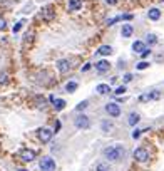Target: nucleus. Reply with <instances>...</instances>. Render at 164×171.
Wrapping results in <instances>:
<instances>
[{"instance_id":"1","label":"nucleus","mask_w":164,"mask_h":171,"mask_svg":"<svg viewBox=\"0 0 164 171\" xmlns=\"http://www.w3.org/2000/svg\"><path fill=\"white\" fill-rule=\"evenodd\" d=\"M104 156L110 161H117L124 156V148L120 144H114V146H109V148L104 149Z\"/></svg>"},{"instance_id":"2","label":"nucleus","mask_w":164,"mask_h":171,"mask_svg":"<svg viewBox=\"0 0 164 171\" xmlns=\"http://www.w3.org/2000/svg\"><path fill=\"white\" fill-rule=\"evenodd\" d=\"M40 171H55V161L50 158V156H45V158L40 159Z\"/></svg>"},{"instance_id":"3","label":"nucleus","mask_w":164,"mask_h":171,"mask_svg":"<svg viewBox=\"0 0 164 171\" xmlns=\"http://www.w3.org/2000/svg\"><path fill=\"white\" fill-rule=\"evenodd\" d=\"M52 134H54V131H50L49 128H40L38 129V139L42 141V143H49L52 139Z\"/></svg>"},{"instance_id":"4","label":"nucleus","mask_w":164,"mask_h":171,"mask_svg":"<svg viewBox=\"0 0 164 171\" xmlns=\"http://www.w3.org/2000/svg\"><path fill=\"white\" fill-rule=\"evenodd\" d=\"M74 124H75L79 129H87L89 126H90V121H89L87 116H84V114H82V116H79V118H75Z\"/></svg>"},{"instance_id":"5","label":"nucleus","mask_w":164,"mask_h":171,"mask_svg":"<svg viewBox=\"0 0 164 171\" xmlns=\"http://www.w3.org/2000/svg\"><path fill=\"white\" fill-rule=\"evenodd\" d=\"M147 158H149L147 149H144V148L134 149V159H136V161H141V163H144V161H147Z\"/></svg>"},{"instance_id":"6","label":"nucleus","mask_w":164,"mask_h":171,"mask_svg":"<svg viewBox=\"0 0 164 171\" xmlns=\"http://www.w3.org/2000/svg\"><path fill=\"white\" fill-rule=\"evenodd\" d=\"M105 111H107L110 116H114V118H117L120 114V107H119V104H115V102H109V104L105 106Z\"/></svg>"},{"instance_id":"7","label":"nucleus","mask_w":164,"mask_h":171,"mask_svg":"<svg viewBox=\"0 0 164 171\" xmlns=\"http://www.w3.org/2000/svg\"><path fill=\"white\" fill-rule=\"evenodd\" d=\"M20 158L23 161H32L33 158H35V151L33 149H22L20 151Z\"/></svg>"},{"instance_id":"8","label":"nucleus","mask_w":164,"mask_h":171,"mask_svg":"<svg viewBox=\"0 0 164 171\" xmlns=\"http://www.w3.org/2000/svg\"><path fill=\"white\" fill-rule=\"evenodd\" d=\"M159 97V91H154V92H147V94H142L139 97V101L146 102V101H152V99H157Z\"/></svg>"},{"instance_id":"9","label":"nucleus","mask_w":164,"mask_h":171,"mask_svg":"<svg viewBox=\"0 0 164 171\" xmlns=\"http://www.w3.org/2000/svg\"><path fill=\"white\" fill-rule=\"evenodd\" d=\"M57 69H59L60 72H67V71L70 69V62H69V61H65V59L59 61V62H57Z\"/></svg>"},{"instance_id":"10","label":"nucleus","mask_w":164,"mask_h":171,"mask_svg":"<svg viewBox=\"0 0 164 171\" xmlns=\"http://www.w3.org/2000/svg\"><path fill=\"white\" fill-rule=\"evenodd\" d=\"M95 69H97L99 72H107V71H109V62H107V61H99V62H95Z\"/></svg>"},{"instance_id":"11","label":"nucleus","mask_w":164,"mask_h":171,"mask_svg":"<svg viewBox=\"0 0 164 171\" xmlns=\"http://www.w3.org/2000/svg\"><path fill=\"white\" fill-rule=\"evenodd\" d=\"M50 101L54 102V107L57 111H60V109H64V107H65V101L64 99H55L54 96H50Z\"/></svg>"},{"instance_id":"12","label":"nucleus","mask_w":164,"mask_h":171,"mask_svg":"<svg viewBox=\"0 0 164 171\" xmlns=\"http://www.w3.org/2000/svg\"><path fill=\"white\" fill-rule=\"evenodd\" d=\"M120 34H122V37H131L132 35V25H131V24H124Z\"/></svg>"},{"instance_id":"13","label":"nucleus","mask_w":164,"mask_h":171,"mask_svg":"<svg viewBox=\"0 0 164 171\" xmlns=\"http://www.w3.org/2000/svg\"><path fill=\"white\" fill-rule=\"evenodd\" d=\"M144 49H146V44L141 42V40H136V42L132 44V51H134V52H137V54H141Z\"/></svg>"},{"instance_id":"14","label":"nucleus","mask_w":164,"mask_h":171,"mask_svg":"<svg viewBox=\"0 0 164 171\" xmlns=\"http://www.w3.org/2000/svg\"><path fill=\"white\" fill-rule=\"evenodd\" d=\"M82 5L80 0H69V10H79Z\"/></svg>"},{"instance_id":"15","label":"nucleus","mask_w":164,"mask_h":171,"mask_svg":"<svg viewBox=\"0 0 164 171\" xmlns=\"http://www.w3.org/2000/svg\"><path fill=\"white\" fill-rule=\"evenodd\" d=\"M159 17H161V10H157V8H151L149 10V19L151 20H157Z\"/></svg>"},{"instance_id":"16","label":"nucleus","mask_w":164,"mask_h":171,"mask_svg":"<svg viewBox=\"0 0 164 171\" xmlns=\"http://www.w3.org/2000/svg\"><path fill=\"white\" fill-rule=\"evenodd\" d=\"M137 123H139V114L137 112H131V114H129V124L136 126Z\"/></svg>"},{"instance_id":"17","label":"nucleus","mask_w":164,"mask_h":171,"mask_svg":"<svg viewBox=\"0 0 164 171\" xmlns=\"http://www.w3.org/2000/svg\"><path fill=\"white\" fill-rule=\"evenodd\" d=\"M97 52L102 54V56H109V54L112 52V47H110V45H100Z\"/></svg>"},{"instance_id":"18","label":"nucleus","mask_w":164,"mask_h":171,"mask_svg":"<svg viewBox=\"0 0 164 171\" xmlns=\"http://www.w3.org/2000/svg\"><path fill=\"white\" fill-rule=\"evenodd\" d=\"M95 89H97L99 94H107V92L110 91V87H109L107 84H99L97 87H95Z\"/></svg>"},{"instance_id":"19","label":"nucleus","mask_w":164,"mask_h":171,"mask_svg":"<svg viewBox=\"0 0 164 171\" xmlns=\"http://www.w3.org/2000/svg\"><path fill=\"white\" fill-rule=\"evenodd\" d=\"M146 42L149 44V45H154V44L157 42V37L154 35V34H149V35H147V39H146Z\"/></svg>"},{"instance_id":"20","label":"nucleus","mask_w":164,"mask_h":171,"mask_svg":"<svg viewBox=\"0 0 164 171\" xmlns=\"http://www.w3.org/2000/svg\"><path fill=\"white\" fill-rule=\"evenodd\" d=\"M65 89H67V92H74L77 89V82H67Z\"/></svg>"},{"instance_id":"21","label":"nucleus","mask_w":164,"mask_h":171,"mask_svg":"<svg viewBox=\"0 0 164 171\" xmlns=\"http://www.w3.org/2000/svg\"><path fill=\"white\" fill-rule=\"evenodd\" d=\"M95 171H110V169H109V166L105 164V163H100V164H97Z\"/></svg>"},{"instance_id":"22","label":"nucleus","mask_w":164,"mask_h":171,"mask_svg":"<svg viewBox=\"0 0 164 171\" xmlns=\"http://www.w3.org/2000/svg\"><path fill=\"white\" fill-rule=\"evenodd\" d=\"M7 81H8V76L5 74V72L0 71V84H7Z\"/></svg>"},{"instance_id":"23","label":"nucleus","mask_w":164,"mask_h":171,"mask_svg":"<svg viewBox=\"0 0 164 171\" xmlns=\"http://www.w3.org/2000/svg\"><path fill=\"white\" fill-rule=\"evenodd\" d=\"M87 106H89V102H87V101H82L80 104L75 107V109H77V111H84V109H85V107H87Z\"/></svg>"},{"instance_id":"24","label":"nucleus","mask_w":164,"mask_h":171,"mask_svg":"<svg viewBox=\"0 0 164 171\" xmlns=\"http://www.w3.org/2000/svg\"><path fill=\"white\" fill-rule=\"evenodd\" d=\"M147 67H149V64H147L146 61H142V62H139V64H137V69L139 71H144V69H147Z\"/></svg>"},{"instance_id":"25","label":"nucleus","mask_w":164,"mask_h":171,"mask_svg":"<svg viewBox=\"0 0 164 171\" xmlns=\"http://www.w3.org/2000/svg\"><path fill=\"white\" fill-rule=\"evenodd\" d=\"M44 17H45V19H50V17H52V8H50V7L44 8Z\"/></svg>"},{"instance_id":"26","label":"nucleus","mask_w":164,"mask_h":171,"mask_svg":"<svg viewBox=\"0 0 164 171\" xmlns=\"http://www.w3.org/2000/svg\"><path fill=\"white\" fill-rule=\"evenodd\" d=\"M102 129H104V131L112 129V124H110V123H107V121H104V123H102Z\"/></svg>"},{"instance_id":"27","label":"nucleus","mask_w":164,"mask_h":171,"mask_svg":"<svg viewBox=\"0 0 164 171\" xmlns=\"http://www.w3.org/2000/svg\"><path fill=\"white\" fill-rule=\"evenodd\" d=\"M124 92H126V87H124V86H119L117 89H115V94H119V96L124 94Z\"/></svg>"},{"instance_id":"28","label":"nucleus","mask_w":164,"mask_h":171,"mask_svg":"<svg viewBox=\"0 0 164 171\" xmlns=\"http://www.w3.org/2000/svg\"><path fill=\"white\" fill-rule=\"evenodd\" d=\"M7 27V22H5V19H2L0 17V30H3V29Z\"/></svg>"},{"instance_id":"29","label":"nucleus","mask_w":164,"mask_h":171,"mask_svg":"<svg viewBox=\"0 0 164 171\" xmlns=\"http://www.w3.org/2000/svg\"><path fill=\"white\" fill-rule=\"evenodd\" d=\"M20 27H22V22H17L15 25H13V32H18L20 30Z\"/></svg>"},{"instance_id":"30","label":"nucleus","mask_w":164,"mask_h":171,"mask_svg":"<svg viewBox=\"0 0 164 171\" xmlns=\"http://www.w3.org/2000/svg\"><path fill=\"white\" fill-rule=\"evenodd\" d=\"M139 136H141V131H139V129H136V131L132 133V138H134V139H137Z\"/></svg>"},{"instance_id":"31","label":"nucleus","mask_w":164,"mask_h":171,"mask_svg":"<svg viewBox=\"0 0 164 171\" xmlns=\"http://www.w3.org/2000/svg\"><path fill=\"white\" fill-rule=\"evenodd\" d=\"M124 81H126V82H131V81H132V74H126V76H124Z\"/></svg>"},{"instance_id":"32","label":"nucleus","mask_w":164,"mask_h":171,"mask_svg":"<svg viewBox=\"0 0 164 171\" xmlns=\"http://www.w3.org/2000/svg\"><path fill=\"white\" fill-rule=\"evenodd\" d=\"M149 52H151V51H149V49L146 47V49H144V51L141 52V56H142V57H146V56H149Z\"/></svg>"},{"instance_id":"33","label":"nucleus","mask_w":164,"mask_h":171,"mask_svg":"<svg viewBox=\"0 0 164 171\" xmlns=\"http://www.w3.org/2000/svg\"><path fill=\"white\" fill-rule=\"evenodd\" d=\"M105 2L110 3V5H115V3H117V0H105Z\"/></svg>"},{"instance_id":"34","label":"nucleus","mask_w":164,"mask_h":171,"mask_svg":"<svg viewBox=\"0 0 164 171\" xmlns=\"http://www.w3.org/2000/svg\"><path fill=\"white\" fill-rule=\"evenodd\" d=\"M89 69H90V66H89V64H87V66H84V67H82V71H84V72H85V71H89Z\"/></svg>"}]
</instances>
